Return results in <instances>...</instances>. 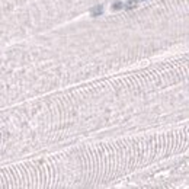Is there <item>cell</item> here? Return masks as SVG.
<instances>
[{"label":"cell","instance_id":"obj_2","mask_svg":"<svg viewBox=\"0 0 189 189\" xmlns=\"http://www.w3.org/2000/svg\"><path fill=\"white\" fill-rule=\"evenodd\" d=\"M102 13H103V7L102 6H94V7H92V10H90V15L93 17L100 16Z\"/></svg>","mask_w":189,"mask_h":189},{"label":"cell","instance_id":"obj_3","mask_svg":"<svg viewBox=\"0 0 189 189\" xmlns=\"http://www.w3.org/2000/svg\"><path fill=\"white\" fill-rule=\"evenodd\" d=\"M112 7H114L115 10H118V9H121V7H122V3H121V2H117V3L112 6Z\"/></svg>","mask_w":189,"mask_h":189},{"label":"cell","instance_id":"obj_1","mask_svg":"<svg viewBox=\"0 0 189 189\" xmlns=\"http://www.w3.org/2000/svg\"><path fill=\"white\" fill-rule=\"evenodd\" d=\"M141 2H144V0H128V2L122 3V7H125L127 10H131V9H134V7L138 5V3H141Z\"/></svg>","mask_w":189,"mask_h":189}]
</instances>
